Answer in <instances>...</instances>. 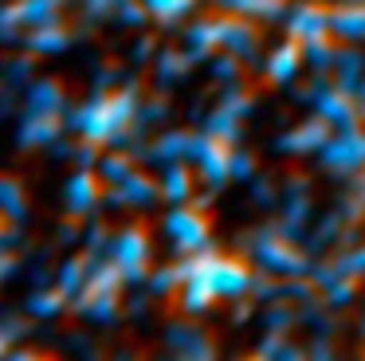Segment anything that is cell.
Here are the masks:
<instances>
[{"mask_svg":"<svg viewBox=\"0 0 365 361\" xmlns=\"http://www.w3.org/2000/svg\"><path fill=\"white\" fill-rule=\"evenodd\" d=\"M150 59H158V44H153L150 36H138V44H134V63H150Z\"/></svg>","mask_w":365,"mask_h":361,"instance_id":"cell-34","label":"cell"},{"mask_svg":"<svg viewBox=\"0 0 365 361\" xmlns=\"http://www.w3.org/2000/svg\"><path fill=\"white\" fill-rule=\"evenodd\" d=\"M240 122H244V118H236V114H232V110L216 106L212 114H208L205 130H208V133H216V138H224V141H232V146H236V141H240Z\"/></svg>","mask_w":365,"mask_h":361,"instance_id":"cell-23","label":"cell"},{"mask_svg":"<svg viewBox=\"0 0 365 361\" xmlns=\"http://www.w3.org/2000/svg\"><path fill=\"white\" fill-rule=\"evenodd\" d=\"M32 71H36V55L24 51V55H12L9 63H4V86H12V91H20V86L32 83Z\"/></svg>","mask_w":365,"mask_h":361,"instance_id":"cell-26","label":"cell"},{"mask_svg":"<svg viewBox=\"0 0 365 361\" xmlns=\"http://www.w3.org/2000/svg\"><path fill=\"white\" fill-rule=\"evenodd\" d=\"M255 200H259V204H271V200H275V188H271V180H255Z\"/></svg>","mask_w":365,"mask_h":361,"instance_id":"cell-37","label":"cell"},{"mask_svg":"<svg viewBox=\"0 0 365 361\" xmlns=\"http://www.w3.org/2000/svg\"><path fill=\"white\" fill-rule=\"evenodd\" d=\"M12 275H16V251H4V259H0V279L9 283Z\"/></svg>","mask_w":365,"mask_h":361,"instance_id":"cell-36","label":"cell"},{"mask_svg":"<svg viewBox=\"0 0 365 361\" xmlns=\"http://www.w3.org/2000/svg\"><path fill=\"white\" fill-rule=\"evenodd\" d=\"M165 114H169V102H165V98H142L138 126H142V130H150L153 122H165Z\"/></svg>","mask_w":365,"mask_h":361,"instance_id":"cell-31","label":"cell"},{"mask_svg":"<svg viewBox=\"0 0 365 361\" xmlns=\"http://www.w3.org/2000/svg\"><path fill=\"white\" fill-rule=\"evenodd\" d=\"M302 67H307V51H302L299 39L287 36L279 47H271L267 63H263V75H267L271 86H291L294 78H299Z\"/></svg>","mask_w":365,"mask_h":361,"instance_id":"cell-9","label":"cell"},{"mask_svg":"<svg viewBox=\"0 0 365 361\" xmlns=\"http://www.w3.org/2000/svg\"><path fill=\"white\" fill-rule=\"evenodd\" d=\"M208 67H212L216 83H224V86H240V75H244V59H240V55H232V51H216L212 59H208Z\"/></svg>","mask_w":365,"mask_h":361,"instance_id":"cell-22","label":"cell"},{"mask_svg":"<svg viewBox=\"0 0 365 361\" xmlns=\"http://www.w3.org/2000/svg\"><path fill=\"white\" fill-rule=\"evenodd\" d=\"M110 243H114V235L106 232L103 224H91L87 232H83V255L95 263V259H106L110 255Z\"/></svg>","mask_w":365,"mask_h":361,"instance_id":"cell-28","label":"cell"},{"mask_svg":"<svg viewBox=\"0 0 365 361\" xmlns=\"http://www.w3.org/2000/svg\"><path fill=\"white\" fill-rule=\"evenodd\" d=\"M63 130H67V114H24L16 141L20 149H51V141L63 138Z\"/></svg>","mask_w":365,"mask_h":361,"instance_id":"cell-10","label":"cell"},{"mask_svg":"<svg viewBox=\"0 0 365 361\" xmlns=\"http://www.w3.org/2000/svg\"><path fill=\"white\" fill-rule=\"evenodd\" d=\"M75 240H79V232H75L71 224H67V228H59V243H75Z\"/></svg>","mask_w":365,"mask_h":361,"instance_id":"cell-38","label":"cell"},{"mask_svg":"<svg viewBox=\"0 0 365 361\" xmlns=\"http://www.w3.org/2000/svg\"><path fill=\"white\" fill-rule=\"evenodd\" d=\"M98 177H103L98 169L75 165V173L67 177V185H63V200H67V212H71V216H91V212L98 208V200H106Z\"/></svg>","mask_w":365,"mask_h":361,"instance_id":"cell-6","label":"cell"},{"mask_svg":"<svg viewBox=\"0 0 365 361\" xmlns=\"http://www.w3.org/2000/svg\"><path fill=\"white\" fill-rule=\"evenodd\" d=\"M181 267L177 263H165V267H153L150 279H145V290H153V298H169L181 290Z\"/></svg>","mask_w":365,"mask_h":361,"instance_id":"cell-21","label":"cell"},{"mask_svg":"<svg viewBox=\"0 0 365 361\" xmlns=\"http://www.w3.org/2000/svg\"><path fill=\"white\" fill-rule=\"evenodd\" d=\"M63 310H71V298H67L56 283H51V287L32 290V295H28V302H24V314H32V318H40V322L59 318Z\"/></svg>","mask_w":365,"mask_h":361,"instance_id":"cell-16","label":"cell"},{"mask_svg":"<svg viewBox=\"0 0 365 361\" xmlns=\"http://www.w3.org/2000/svg\"><path fill=\"white\" fill-rule=\"evenodd\" d=\"M150 235L142 232V228H122V232H114V243H110V259L122 267V275H126V287H145V279H150Z\"/></svg>","mask_w":365,"mask_h":361,"instance_id":"cell-2","label":"cell"},{"mask_svg":"<svg viewBox=\"0 0 365 361\" xmlns=\"http://www.w3.org/2000/svg\"><path fill=\"white\" fill-rule=\"evenodd\" d=\"M232 180H255V157L244 153V149H232Z\"/></svg>","mask_w":365,"mask_h":361,"instance_id":"cell-32","label":"cell"},{"mask_svg":"<svg viewBox=\"0 0 365 361\" xmlns=\"http://www.w3.org/2000/svg\"><path fill=\"white\" fill-rule=\"evenodd\" d=\"M150 20H153V16H150V8H145V0H122V4L114 8V24H118V28L142 31Z\"/></svg>","mask_w":365,"mask_h":361,"instance_id":"cell-24","label":"cell"},{"mask_svg":"<svg viewBox=\"0 0 365 361\" xmlns=\"http://www.w3.org/2000/svg\"><path fill=\"white\" fill-rule=\"evenodd\" d=\"M310 357H330V345H326V342H314V345H310Z\"/></svg>","mask_w":365,"mask_h":361,"instance_id":"cell-39","label":"cell"},{"mask_svg":"<svg viewBox=\"0 0 365 361\" xmlns=\"http://www.w3.org/2000/svg\"><path fill=\"white\" fill-rule=\"evenodd\" d=\"M153 295V290H150ZM150 295H134V298H126V314H145L150 310Z\"/></svg>","mask_w":365,"mask_h":361,"instance_id":"cell-35","label":"cell"},{"mask_svg":"<svg viewBox=\"0 0 365 361\" xmlns=\"http://www.w3.org/2000/svg\"><path fill=\"white\" fill-rule=\"evenodd\" d=\"M357 98H365V86H361V91H357Z\"/></svg>","mask_w":365,"mask_h":361,"instance_id":"cell-40","label":"cell"},{"mask_svg":"<svg viewBox=\"0 0 365 361\" xmlns=\"http://www.w3.org/2000/svg\"><path fill=\"white\" fill-rule=\"evenodd\" d=\"M192 71V55L185 47H161L158 59H153V75L161 86H173L177 78H185Z\"/></svg>","mask_w":365,"mask_h":361,"instance_id":"cell-17","label":"cell"},{"mask_svg":"<svg viewBox=\"0 0 365 361\" xmlns=\"http://www.w3.org/2000/svg\"><path fill=\"white\" fill-rule=\"evenodd\" d=\"M87 279H91V259L87 255H75V259H63V263H59V271H56V279H51V283H56L67 298H75L83 287H87Z\"/></svg>","mask_w":365,"mask_h":361,"instance_id":"cell-18","label":"cell"},{"mask_svg":"<svg viewBox=\"0 0 365 361\" xmlns=\"http://www.w3.org/2000/svg\"><path fill=\"white\" fill-rule=\"evenodd\" d=\"M189 149H192V133H189V130H169V133H161L153 146H145V157H142V161H153V165L189 161Z\"/></svg>","mask_w":365,"mask_h":361,"instance_id":"cell-15","label":"cell"},{"mask_svg":"<svg viewBox=\"0 0 365 361\" xmlns=\"http://www.w3.org/2000/svg\"><path fill=\"white\" fill-rule=\"evenodd\" d=\"M0 208H4V220H24V185L16 177H4L0 185Z\"/></svg>","mask_w":365,"mask_h":361,"instance_id":"cell-27","label":"cell"},{"mask_svg":"<svg viewBox=\"0 0 365 361\" xmlns=\"http://www.w3.org/2000/svg\"><path fill=\"white\" fill-rule=\"evenodd\" d=\"M32 314H24V318H20V314H9V318L0 322V353H9V350H16L20 345V337H28L32 334Z\"/></svg>","mask_w":365,"mask_h":361,"instance_id":"cell-25","label":"cell"},{"mask_svg":"<svg viewBox=\"0 0 365 361\" xmlns=\"http://www.w3.org/2000/svg\"><path fill=\"white\" fill-rule=\"evenodd\" d=\"M134 169H138V165H134V153H126V149H114V146H110V153H103V161H98V173H103L106 185H118V180H126Z\"/></svg>","mask_w":365,"mask_h":361,"instance_id":"cell-20","label":"cell"},{"mask_svg":"<svg viewBox=\"0 0 365 361\" xmlns=\"http://www.w3.org/2000/svg\"><path fill=\"white\" fill-rule=\"evenodd\" d=\"M24 51H32V55H59V51H67L71 47V31L63 28V20H56V24H40V28H28L24 31Z\"/></svg>","mask_w":365,"mask_h":361,"instance_id":"cell-14","label":"cell"},{"mask_svg":"<svg viewBox=\"0 0 365 361\" xmlns=\"http://www.w3.org/2000/svg\"><path fill=\"white\" fill-rule=\"evenodd\" d=\"M153 200H161V180L142 169H134L126 180L106 188V208H150Z\"/></svg>","mask_w":365,"mask_h":361,"instance_id":"cell-5","label":"cell"},{"mask_svg":"<svg viewBox=\"0 0 365 361\" xmlns=\"http://www.w3.org/2000/svg\"><path fill=\"white\" fill-rule=\"evenodd\" d=\"M165 342H169V350H173L177 357H212L216 353L212 337H208L200 326H185V322H173V326H169Z\"/></svg>","mask_w":365,"mask_h":361,"instance_id":"cell-13","label":"cell"},{"mask_svg":"<svg viewBox=\"0 0 365 361\" xmlns=\"http://www.w3.org/2000/svg\"><path fill=\"white\" fill-rule=\"evenodd\" d=\"M122 0H83V12L91 16V20H114V8H118Z\"/></svg>","mask_w":365,"mask_h":361,"instance_id":"cell-33","label":"cell"},{"mask_svg":"<svg viewBox=\"0 0 365 361\" xmlns=\"http://www.w3.org/2000/svg\"><path fill=\"white\" fill-rule=\"evenodd\" d=\"M354 283H357V279H346V275H341L338 283H330V287L322 290L326 306H334V310H338V306H349V302H354Z\"/></svg>","mask_w":365,"mask_h":361,"instance_id":"cell-30","label":"cell"},{"mask_svg":"<svg viewBox=\"0 0 365 361\" xmlns=\"http://www.w3.org/2000/svg\"><path fill=\"white\" fill-rule=\"evenodd\" d=\"M326 173L334 177H354L365 169V126H349V130H334V138L318 153Z\"/></svg>","mask_w":365,"mask_h":361,"instance_id":"cell-3","label":"cell"},{"mask_svg":"<svg viewBox=\"0 0 365 361\" xmlns=\"http://www.w3.org/2000/svg\"><path fill=\"white\" fill-rule=\"evenodd\" d=\"M334 138V122H326L322 114H310L302 118L299 126H291V130H283L275 138V149L279 153H291V157H310V153H322V146Z\"/></svg>","mask_w":365,"mask_h":361,"instance_id":"cell-4","label":"cell"},{"mask_svg":"<svg viewBox=\"0 0 365 361\" xmlns=\"http://www.w3.org/2000/svg\"><path fill=\"white\" fill-rule=\"evenodd\" d=\"M334 263H338V271L346 275V279H361V275H365V243L346 248L341 255H334Z\"/></svg>","mask_w":365,"mask_h":361,"instance_id":"cell-29","label":"cell"},{"mask_svg":"<svg viewBox=\"0 0 365 361\" xmlns=\"http://www.w3.org/2000/svg\"><path fill=\"white\" fill-rule=\"evenodd\" d=\"M361 334H365V326H361Z\"/></svg>","mask_w":365,"mask_h":361,"instance_id":"cell-41","label":"cell"},{"mask_svg":"<svg viewBox=\"0 0 365 361\" xmlns=\"http://www.w3.org/2000/svg\"><path fill=\"white\" fill-rule=\"evenodd\" d=\"M220 51H232L240 59H255L259 51V31H255L252 16H236V12H220Z\"/></svg>","mask_w":365,"mask_h":361,"instance_id":"cell-8","label":"cell"},{"mask_svg":"<svg viewBox=\"0 0 365 361\" xmlns=\"http://www.w3.org/2000/svg\"><path fill=\"white\" fill-rule=\"evenodd\" d=\"M197 196V177L189 173V161H165L161 165V200L165 204H189Z\"/></svg>","mask_w":365,"mask_h":361,"instance_id":"cell-12","label":"cell"},{"mask_svg":"<svg viewBox=\"0 0 365 361\" xmlns=\"http://www.w3.org/2000/svg\"><path fill=\"white\" fill-rule=\"evenodd\" d=\"M145 8H150L153 24H161V28H177V24L197 8V0H145Z\"/></svg>","mask_w":365,"mask_h":361,"instance_id":"cell-19","label":"cell"},{"mask_svg":"<svg viewBox=\"0 0 365 361\" xmlns=\"http://www.w3.org/2000/svg\"><path fill=\"white\" fill-rule=\"evenodd\" d=\"M24 114H67V91L56 78H32L24 86Z\"/></svg>","mask_w":365,"mask_h":361,"instance_id":"cell-11","label":"cell"},{"mask_svg":"<svg viewBox=\"0 0 365 361\" xmlns=\"http://www.w3.org/2000/svg\"><path fill=\"white\" fill-rule=\"evenodd\" d=\"M287 24V36L307 44V39H318V36H334L330 31V8L326 4H314V0H299V4L287 8L283 16Z\"/></svg>","mask_w":365,"mask_h":361,"instance_id":"cell-7","label":"cell"},{"mask_svg":"<svg viewBox=\"0 0 365 361\" xmlns=\"http://www.w3.org/2000/svg\"><path fill=\"white\" fill-rule=\"evenodd\" d=\"M165 235H169V243H173V251L177 255H192V251H200V248H208V216H205V208H197V204H173V208L165 212Z\"/></svg>","mask_w":365,"mask_h":361,"instance_id":"cell-1","label":"cell"}]
</instances>
